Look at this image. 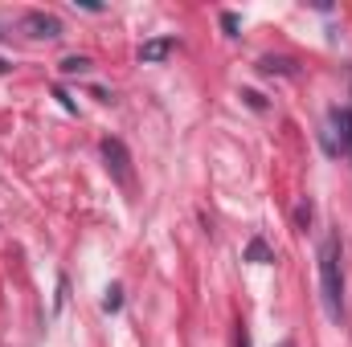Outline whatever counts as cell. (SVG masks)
Instances as JSON below:
<instances>
[{"instance_id":"5bb4252c","label":"cell","mask_w":352,"mask_h":347,"mask_svg":"<svg viewBox=\"0 0 352 347\" xmlns=\"http://www.w3.org/2000/svg\"><path fill=\"white\" fill-rule=\"evenodd\" d=\"M242 98H246V102H250V106H254V110H263L266 102H263V94H254V90H246V94H242Z\"/></svg>"},{"instance_id":"e0dca14e","label":"cell","mask_w":352,"mask_h":347,"mask_svg":"<svg viewBox=\"0 0 352 347\" xmlns=\"http://www.w3.org/2000/svg\"><path fill=\"white\" fill-rule=\"evenodd\" d=\"M4 70H8V66H4V62H0V74H4Z\"/></svg>"},{"instance_id":"52a82bcc","label":"cell","mask_w":352,"mask_h":347,"mask_svg":"<svg viewBox=\"0 0 352 347\" xmlns=\"http://www.w3.org/2000/svg\"><path fill=\"white\" fill-rule=\"evenodd\" d=\"M62 74H87L90 70V58H82V53H70V58H62V66H58Z\"/></svg>"},{"instance_id":"277c9868","label":"cell","mask_w":352,"mask_h":347,"mask_svg":"<svg viewBox=\"0 0 352 347\" xmlns=\"http://www.w3.org/2000/svg\"><path fill=\"white\" fill-rule=\"evenodd\" d=\"M173 49H176L173 37H152V41H144V45H140V62L156 66V62H164V58H168Z\"/></svg>"},{"instance_id":"8992f818","label":"cell","mask_w":352,"mask_h":347,"mask_svg":"<svg viewBox=\"0 0 352 347\" xmlns=\"http://www.w3.org/2000/svg\"><path fill=\"white\" fill-rule=\"evenodd\" d=\"M258 70H263V74H295V62H291V58H263Z\"/></svg>"},{"instance_id":"2e32d148","label":"cell","mask_w":352,"mask_h":347,"mask_svg":"<svg viewBox=\"0 0 352 347\" xmlns=\"http://www.w3.org/2000/svg\"><path fill=\"white\" fill-rule=\"evenodd\" d=\"M278 347H295V344H291V339H283V344H278Z\"/></svg>"},{"instance_id":"30bf717a","label":"cell","mask_w":352,"mask_h":347,"mask_svg":"<svg viewBox=\"0 0 352 347\" xmlns=\"http://www.w3.org/2000/svg\"><path fill=\"white\" fill-rule=\"evenodd\" d=\"M234 347H250V331H246V323L234 327Z\"/></svg>"},{"instance_id":"3957f363","label":"cell","mask_w":352,"mask_h":347,"mask_svg":"<svg viewBox=\"0 0 352 347\" xmlns=\"http://www.w3.org/2000/svg\"><path fill=\"white\" fill-rule=\"evenodd\" d=\"M102 160H107V172L115 176L119 184L131 180V156H127V147L119 139H102Z\"/></svg>"},{"instance_id":"6da1fadb","label":"cell","mask_w":352,"mask_h":347,"mask_svg":"<svg viewBox=\"0 0 352 347\" xmlns=\"http://www.w3.org/2000/svg\"><path fill=\"white\" fill-rule=\"evenodd\" d=\"M320 298L332 323H344V270H340V237L328 233L320 246Z\"/></svg>"},{"instance_id":"5b68a950","label":"cell","mask_w":352,"mask_h":347,"mask_svg":"<svg viewBox=\"0 0 352 347\" xmlns=\"http://www.w3.org/2000/svg\"><path fill=\"white\" fill-rule=\"evenodd\" d=\"M246 261H254V265H270L274 261V254H270V246H266L263 237H250V246H246V254H242Z\"/></svg>"},{"instance_id":"4fadbf2b","label":"cell","mask_w":352,"mask_h":347,"mask_svg":"<svg viewBox=\"0 0 352 347\" xmlns=\"http://www.w3.org/2000/svg\"><path fill=\"white\" fill-rule=\"evenodd\" d=\"M54 98H58V102H62V106H66V110H70V115H74V110H78V106H74V98H70V94H66V90H62V86L54 90Z\"/></svg>"},{"instance_id":"9c48e42d","label":"cell","mask_w":352,"mask_h":347,"mask_svg":"<svg viewBox=\"0 0 352 347\" xmlns=\"http://www.w3.org/2000/svg\"><path fill=\"white\" fill-rule=\"evenodd\" d=\"M119 307H123V290H119V286H107V298H102V311H107V315H115Z\"/></svg>"},{"instance_id":"7a4b0ae2","label":"cell","mask_w":352,"mask_h":347,"mask_svg":"<svg viewBox=\"0 0 352 347\" xmlns=\"http://www.w3.org/2000/svg\"><path fill=\"white\" fill-rule=\"evenodd\" d=\"M21 33H29L33 41H58L66 29H62V21H58L54 12H37V8H33V12L21 16Z\"/></svg>"},{"instance_id":"ba28073f","label":"cell","mask_w":352,"mask_h":347,"mask_svg":"<svg viewBox=\"0 0 352 347\" xmlns=\"http://www.w3.org/2000/svg\"><path fill=\"white\" fill-rule=\"evenodd\" d=\"M340 152L352 160V106L344 110V119H340Z\"/></svg>"},{"instance_id":"8fae6325","label":"cell","mask_w":352,"mask_h":347,"mask_svg":"<svg viewBox=\"0 0 352 347\" xmlns=\"http://www.w3.org/2000/svg\"><path fill=\"white\" fill-rule=\"evenodd\" d=\"M221 29H226L230 37H238V16H234V12H221Z\"/></svg>"},{"instance_id":"7c38bea8","label":"cell","mask_w":352,"mask_h":347,"mask_svg":"<svg viewBox=\"0 0 352 347\" xmlns=\"http://www.w3.org/2000/svg\"><path fill=\"white\" fill-rule=\"evenodd\" d=\"M295 221H299V225H311V200H303V204L295 208Z\"/></svg>"},{"instance_id":"9a60e30c","label":"cell","mask_w":352,"mask_h":347,"mask_svg":"<svg viewBox=\"0 0 352 347\" xmlns=\"http://www.w3.org/2000/svg\"><path fill=\"white\" fill-rule=\"evenodd\" d=\"M74 4H82L87 12H102V4H98V0H74Z\"/></svg>"}]
</instances>
